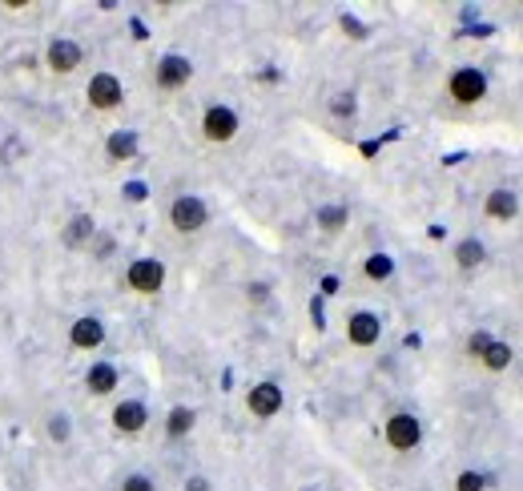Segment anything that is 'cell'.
<instances>
[{
    "label": "cell",
    "mask_w": 523,
    "mask_h": 491,
    "mask_svg": "<svg viewBox=\"0 0 523 491\" xmlns=\"http://www.w3.org/2000/svg\"><path fill=\"white\" fill-rule=\"evenodd\" d=\"M487 72L475 69V64H459L447 77V97L459 105V109H471V105L487 101Z\"/></svg>",
    "instance_id": "6da1fadb"
},
{
    "label": "cell",
    "mask_w": 523,
    "mask_h": 491,
    "mask_svg": "<svg viewBox=\"0 0 523 491\" xmlns=\"http://www.w3.org/2000/svg\"><path fill=\"white\" fill-rule=\"evenodd\" d=\"M169 225H173L177 233H201L209 225L206 198H198V193H181V198H173L169 201Z\"/></svg>",
    "instance_id": "7a4b0ae2"
},
{
    "label": "cell",
    "mask_w": 523,
    "mask_h": 491,
    "mask_svg": "<svg viewBox=\"0 0 523 491\" xmlns=\"http://www.w3.org/2000/svg\"><path fill=\"white\" fill-rule=\"evenodd\" d=\"M383 439H386L391 451L407 455V451H415L418 443H423V423H418L410 411H394V415L383 423Z\"/></svg>",
    "instance_id": "3957f363"
},
{
    "label": "cell",
    "mask_w": 523,
    "mask_h": 491,
    "mask_svg": "<svg viewBox=\"0 0 523 491\" xmlns=\"http://www.w3.org/2000/svg\"><path fill=\"white\" fill-rule=\"evenodd\" d=\"M238 129H241V117L230 105H209L201 113V137H206V145H230L238 137Z\"/></svg>",
    "instance_id": "277c9868"
},
{
    "label": "cell",
    "mask_w": 523,
    "mask_h": 491,
    "mask_svg": "<svg viewBox=\"0 0 523 491\" xmlns=\"http://www.w3.org/2000/svg\"><path fill=\"white\" fill-rule=\"evenodd\" d=\"M85 101H89V109H97V113H113L125 101V85H121L117 72H93L85 85Z\"/></svg>",
    "instance_id": "5b68a950"
},
{
    "label": "cell",
    "mask_w": 523,
    "mask_h": 491,
    "mask_svg": "<svg viewBox=\"0 0 523 491\" xmlns=\"http://www.w3.org/2000/svg\"><path fill=\"white\" fill-rule=\"evenodd\" d=\"M125 286L141 298L161 294V286H165V262H157V258H133L125 270Z\"/></svg>",
    "instance_id": "8992f818"
},
{
    "label": "cell",
    "mask_w": 523,
    "mask_h": 491,
    "mask_svg": "<svg viewBox=\"0 0 523 491\" xmlns=\"http://www.w3.org/2000/svg\"><path fill=\"white\" fill-rule=\"evenodd\" d=\"M153 80H157L161 93H177V89H185L193 80V61L181 53H165L157 61V69H153Z\"/></svg>",
    "instance_id": "52a82bcc"
},
{
    "label": "cell",
    "mask_w": 523,
    "mask_h": 491,
    "mask_svg": "<svg viewBox=\"0 0 523 491\" xmlns=\"http://www.w3.org/2000/svg\"><path fill=\"white\" fill-rule=\"evenodd\" d=\"M383 338V318L375 310H350L346 314V343L359 346V351H370V346Z\"/></svg>",
    "instance_id": "ba28073f"
},
{
    "label": "cell",
    "mask_w": 523,
    "mask_h": 491,
    "mask_svg": "<svg viewBox=\"0 0 523 491\" xmlns=\"http://www.w3.org/2000/svg\"><path fill=\"white\" fill-rule=\"evenodd\" d=\"M282 402H286V394H282V386L274 378H262V383H254L246 391V411L254 419H274L282 411Z\"/></svg>",
    "instance_id": "9c48e42d"
},
{
    "label": "cell",
    "mask_w": 523,
    "mask_h": 491,
    "mask_svg": "<svg viewBox=\"0 0 523 491\" xmlns=\"http://www.w3.org/2000/svg\"><path fill=\"white\" fill-rule=\"evenodd\" d=\"M145 427H149V407H145L141 399H121L117 407H113V431L117 435H141Z\"/></svg>",
    "instance_id": "30bf717a"
},
{
    "label": "cell",
    "mask_w": 523,
    "mask_h": 491,
    "mask_svg": "<svg viewBox=\"0 0 523 491\" xmlns=\"http://www.w3.org/2000/svg\"><path fill=\"white\" fill-rule=\"evenodd\" d=\"M80 61H85V48L77 45V40H69V37H56V40H48V48H45V64L53 72H77L80 69Z\"/></svg>",
    "instance_id": "8fae6325"
},
{
    "label": "cell",
    "mask_w": 523,
    "mask_h": 491,
    "mask_svg": "<svg viewBox=\"0 0 523 491\" xmlns=\"http://www.w3.org/2000/svg\"><path fill=\"white\" fill-rule=\"evenodd\" d=\"M483 214H487L491 222H515V217H519V193H515L511 185H495V190H487V198H483Z\"/></svg>",
    "instance_id": "7c38bea8"
},
{
    "label": "cell",
    "mask_w": 523,
    "mask_h": 491,
    "mask_svg": "<svg viewBox=\"0 0 523 491\" xmlns=\"http://www.w3.org/2000/svg\"><path fill=\"white\" fill-rule=\"evenodd\" d=\"M97 238V222H93V214H72L69 222H64V230H61V241H64V250H85L89 241Z\"/></svg>",
    "instance_id": "4fadbf2b"
},
{
    "label": "cell",
    "mask_w": 523,
    "mask_h": 491,
    "mask_svg": "<svg viewBox=\"0 0 523 491\" xmlns=\"http://www.w3.org/2000/svg\"><path fill=\"white\" fill-rule=\"evenodd\" d=\"M69 343L77 346V351H97V346L105 343V322L93 318V314H85V318H77L69 326Z\"/></svg>",
    "instance_id": "5bb4252c"
},
{
    "label": "cell",
    "mask_w": 523,
    "mask_h": 491,
    "mask_svg": "<svg viewBox=\"0 0 523 491\" xmlns=\"http://www.w3.org/2000/svg\"><path fill=\"white\" fill-rule=\"evenodd\" d=\"M121 383V370L113 367V362H93V367L85 370V391L97 394V399H105V394H113Z\"/></svg>",
    "instance_id": "9a60e30c"
},
{
    "label": "cell",
    "mask_w": 523,
    "mask_h": 491,
    "mask_svg": "<svg viewBox=\"0 0 523 491\" xmlns=\"http://www.w3.org/2000/svg\"><path fill=\"white\" fill-rule=\"evenodd\" d=\"M511 359H515L511 343H503V338H491V343L483 346V354H479V367L487 370V375H503V370L511 367Z\"/></svg>",
    "instance_id": "2e32d148"
},
{
    "label": "cell",
    "mask_w": 523,
    "mask_h": 491,
    "mask_svg": "<svg viewBox=\"0 0 523 491\" xmlns=\"http://www.w3.org/2000/svg\"><path fill=\"white\" fill-rule=\"evenodd\" d=\"M483 262H487V246H483L479 238H459L455 241V266L463 274H475Z\"/></svg>",
    "instance_id": "e0dca14e"
},
{
    "label": "cell",
    "mask_w": 523,
    "mask_h": 491,
    "mask_svg": "<svg viewBox=\"0 0 523 491\" xmlns=\"http://www.w3.org/2000/svg\"><path fill=\"white\" fill-rule=\"evenodd\" d=\"M314 222H318V230H322V233H342V230H346V222H350V209H346L342 201H326V206H318Z\"/></svg>",
    "instance_id": "ac0fdd59"
},
{
    "label": "cell",
    "mask_w": 523,
    "mask_h": 491,
    "mask_svg": "<svg viewBox=\"0 0 523 491\" xmlns=\"http://www.w3.org/2000/svg\"><path fill=\"white\" fill-rule=\"evenodd\" d=\"M193 427H198V411L185 407V402L169 407V415H165V435H169V439H185Z\"/></svg>",
    "instance_id": "d6986e66"
},
{
    "label": "cell",
    "mask_w": 523,
    "mask_h": 491,
    "mask_svg": "<svg viewBox=\"0 0 523 491\" xmlns=\"http://www.w3.org/2000/svg\"><path fill=\"white\" fill-rule=\"evenodd\" d=\"M105 153H109V161H129V157H137V133H129V129L113 133L109 145H105Z\"/></svg>",
    "instance_id": "ffe728a7"
},
{
    "label": "cell",
    "mask_w": 523,
    "mask_h": 491,
    "mask_svg": "<svg viewBox=\"0 0 523 491\" xmlns=\"http://www.w3.org/2000/svg\"><path fill=\"white\" fill-rule=\"evenodd\" d=\"M362 274H367L370 282H386V278L394 274V262H391L386 254H370L367 262H362Z\"/></svg>",
    "instance_id": "44dd1931"
},
{
    "label": "cell",
    "mask_w": 523,
    "mask_h": 491,
    "mask_svg": "<svg viewBox=\"0 0 523 491\" xmlns=\"http://www.w3.org/2000/svg\"><path fill=\"white\" fill-rule=\"evenodd\" d=\"M45 431H48V439L53 443H69V435H72L69 415H64V411H53V415L45 419Z\"/></svg>",
    "instance_id": "7402d4cb"
},
{
    "label": "cell",
    "mask_w": 523,
    "mask_h": 491,
    "mask_svg": "<svg viewBox=\"0 0 523 491\" xmlns=\"http://www.w3.org/2000/svg\"><path fill=\"white\" fill-rule=\"evenodd\" d=\"M483 487H487V475L475 471V467H463L455 475V491H483Z\"/></svg>",
    "instance_id": "603a6c76"
},
{
    "label": "cell",
    "mask_w": 523,
    "mask_h": 491,
    "mask_svg": "<svg viewBox=\"0 0 523 491\" xmlns=\"http://www.w3.org/2000/svg\"><path fill=\"white\" fill-rule=\"evenodd\" d=\"M117 491H157V483H153L145 471H133V475H125V479H121Z\"/></svg>",
    "instance_id": "cb8c5ba5"
},
{
    "label": "cell",
    "mask_w": 523,
    "mask_h": 491,
    "mask_svg": "<svg viewBox=\"0 0 523 491\" xmlns=\"http://www.w3.org/2000/svg\"><path fill=\"white\" fill-rule=\"evenodd\" d=\"M330 113H334V117H354V93H338L334 101H330Z\"/></svg>",
    "instance_id": "d4e9b609"
},
{
    "label": "cell",
    "mask_w": 523,
    "mask_h": 491,
    "mask_svg": "<svg viewBox=\"0 0 523 491\" xmlns=\"http://www.w3.org/2000/svg\"><path fill=\"white\" fill-rule=\"evenodd\" d=\"M491 338H495V334H487V330H475V334L467 338V354H471V359H479V354H483V346H487Z\"/></svg>",
    "instance_id": "484cf974"
},
{
    "label": "cell",
    "mask_w": 523,
    "mask_h": 491,
    "mask_svg": "<svg viewBox=\"0 0 523 491\" xmlns=\"http://www.w3.org/2000/svg\"><path fill=\"white\" fill-rule=\"evenodd\" d=\"M93 241H97V246H93V254H97V258H109L113 250H117V238H113V233H97Z\"/></svg>",
    "instance_id": "4316f807"
},
{
    "label": "cell",
    "mask_w": 523,
    "mask_h": 491,
    "mask_svg": "<svg viewBox=\"0 0 523 491\" xmlns=\"http://www.w3.org/2000/svg\"><path fill=\"white\" fill-rule=\"evenodd\" d=\"M249 302H266V298H270V286H266V282H249Z\"/></svg>",
    "instance_id": "83f0119b"
},
{
    "label": "cell",
    "mask_w": 523,
    "mask_h": 491,
    "mask_svg": "<svg viewBox=\"0 0 523 491\" xmlns=\"http://www.w3.org/2000/svg\"><path fill=\"white\" fill-rule=\"evenodd\" d=\"M185 491H209V479L206 475H190V479H185Z\"/></svg>",
    "instance_id": "f1b7e54d"
},
{
    "label": "cell",
    "mask_w": 523,
    "mask_h": 491,
    "mask_svg": "<svg viewBox=\"0 0 523 491\" xmlns=\"http://www.w3.org/2000/svg\"><path fill=\"white\" fill-rule=\"evenodd\" d=\"M298 491H314V487H298Z\"/></svg>",
    "instance_id": "f546056e"
}]
</instances>
